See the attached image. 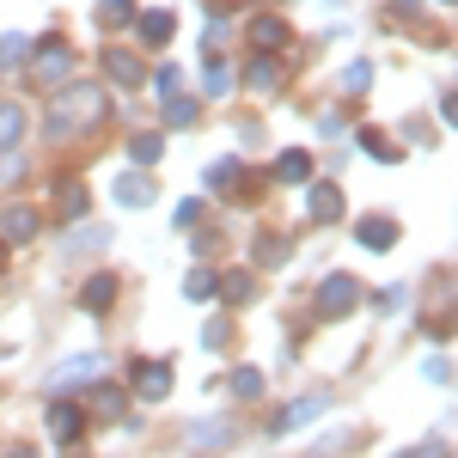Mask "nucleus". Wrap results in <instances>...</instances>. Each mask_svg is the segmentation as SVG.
I'll use <instances>...</instances> for the list:
<instances>
[{
  "mask_svg": "<svg viewBox=\"0 0 458 458\" xmlns=\"http://www.w3.org/2000/svg\"><path fill=\"white\" fill-rule=\"evenodd\" d=\"M440 446H416V453H397V458H434Z\"/></svg>",
  "mask_w": 458,
  "mask_h": 458,
  "instance_id": "obj_42",
  "label": "nucleus"
},
{
  "mask_svg": "<svg viewBox=\"0 0 458 458\" xmlns=\"http://www.w3.org/2000/svg\"><path fill=\"white\" fill-rule=\"evenodd\" d=\"M214 287H220V276H214V269H190V276H183V300L208 306V300H214Z\"/></svg>",
  "mask_w": 458,
  "mask_h": 458,
  "instance_id": "obj_22",
  "label": "nucleus"
},
{
  "mask_svg": "<svg viewBox=\"0 0 458 458\" xmlns=\"http://www.w3.org/2000/svg\"><path fill=\"white\" fill-rule=\"evenodd\" d=\"M196 220H202V202H196V196H190V202H177V226H183V233H190Z\"/></svg>",
  "mask_w": 458,
  "mask_h": 458,
  "instance_id": "obj_38",
  "label": "nucleus"
},
{
  "mask_svg": "<svg viewBox=\"0 0 458 458\" xmlns=\"http://www.w3.org/2000/svg\"><path fill=\"white\" fill-rule=\"evenodd\" d=\"M360 147H367V159H386V165H397V159H403V153H397L379 129H360Z\"/></svg>",
  "mask_w": 458,
  "mask_h": 458,
  "instance_id": "obj_27",
  "label": "nucleus"
},
{
  "mask_svg": "<svg viewBox=\"0 0 458 458\" xmlns=\"http://www.w3.org/2000/svg\"><path fill=\"white\" fill-rule=\"evenodd\" d=\"M177 386V373H172V360H135V391H141L147 403H165Z\"/></svg>",
  "mask_w": 458,
  "mask_h": 458,
  "instance_id": "obj_6",
  "label": "nucleus"
},
{
  "mask_svg": "<svg viewBox=\"0 0 458 458\" xmlns=\"http://www.w3.org/2000/svg\"><path fill=\"white\" fill-rule=\"evenodd\" d=\"M98 373H105V360H98V354H80V360H62V367H55V373H49V379H43V391L92 386V379H98Z\"/></svg>",
  "mask_w": 458,
  "mask_h": 458,
  "instance_id": "obj_9",
  "label": "nucleus"
},
{
  "mask_svg": "<svg viewBox=\"0 0 458 458\" xmlns=\"http://www.w3.org/2000/svg\"><path fill=\"white\" fill-rule=\"evenodd\" d=\"M98 245H110V233H105V226H80V233H73V239H68L62 250H73V257H80V250H98Z\"/></svg>",
  "mask_w": 458,
  "mask_h": 458,
  "instance_id": "obj_31",
  "label": "nucleus"
},
{
  "mask_svg": "<svg viewBox=\"0 0 458 458\" xmlns=\"http://www.w3.org/2000/svg\"><path fill=\"white\" fill-rule=\"evenodd\" d=\"M13 458H37V453H25V446H19V453H13Z\"/></svg>",
  "mask_w": 458,
  "mask_h": 458,
  "instance_id": "obj_43",
  "label": "nucleus"
},
{
  "mask_svg": "<svg viewBox=\"0 0 458 458\" xmlns=\"http://www.w3.org/2000/svg\"><path fill=\"white\" fill-rule=\"evenodd\" d=\"M208 183H214V190H226V183H245V165H239V159H214V165H208Z\"/></svg>",
  "mask_w": 458,
  "mask_h": 458,
  "instance_id": "obj_29",
  "label": "nucleus"
},
{
  "mask_svg": "<svg viewBox=\"0 0 458 458\" xmlns=\"http://www.w3.org/2000/svg\"><path fill=\"white\" fill-rule=\"evenodd\" d=\"M367 300H373V312H403V300H410V287H379V293H367Z\"/></svg>",
  "mask_w": 458,
  "mask_h": 458,
  "instance_id": "obj_33",
  "label": "nucleus"
},
{
  "mask_svg": "<svg viewBox=\"0 0 458 458\" xmlns=\"http://www.w3.org/2000/svg\"><path fill=\"white\" fill-rule=\"evenodd\" d=\"M0 263H6V239H0Z\"/></svg>",
  "mask_w": 458,
  "mask_h": 458,
  "instance_id": "obj_44",
  "label": "nucleus"
},
{
  "mask_svg": "<svg viewBox=\"0 0 458 458\" xmlns=\"http://www.w3.org/2000/svg\"><path fill=\"white\" fill-rule=\"evenodd\" d=\"M153 86H159L165 98H177V86H183V73H177V68H159V73H153Z\"/></svg>",
  "mask_w": 458,
  "mask_h": 458,
  "instance_id": "obj_37",
  "label": "nucleus"
},
{
  "mask_svg": "<svg viewBox=\"0 0 458 458\" xmlns=\"http://www.w3.org/2000/svg\"><path fill=\"white\" fill-rule=\"evenodd\" d=\"M422 379H428V386H453V360H446V354H428Z\"/></svg>",
  "mask_w": 458,
  "mask_h": 458,
  "instance_id": "obj_35",
  "label": "nucleus"
},
{
  "mask_svg": "<svg viewBox=\"0 0 458 458\" xmlns=\"http://www.w3.org/2000/svg\"><path fill=\"white\" fill-rule=\"evenodd\" d=\"M360 293H367V287L354 282V276H343V269L324 276V282H318V318H349L354 306H360Z\"/></svg>",
  "mask_w": 458,
  "mask_h": 458,
  "instance_id": "obj_3",
  "label": "nucleus"
},
{
  "mask_svg": "<svg viewBox=\"0 0 458 458\" xmlns=\"http://www.w3.org/2000/svg\"><path fill=\"white\" fill-rule=\"evenodd\" d=\"M354 245H360V250H397V220H391V214H367V220H354Z\"/></svg>",
  "mask_w": 458,
  "mask_h": 458,
  "instance_id": "obj_11",
  "label": "nucleus"
},
{
  "mask_svg": "<svg viewBox=\"0 0 458 458\" xmlns=\"http://www.w3.org/2000/svg\"><path fill=\"white\" fill-rule=\"evenodd\" d=\"M55 214H62V220H80V214H86V183H62V202H55Z\"/></svg>",
  "mask_w": 458,
  "mask_h": 458,
  "instance_id": "obj_28",
  "label": "nucleus"
},
{
  "mask_svg": "<svg viewBox=\"0 0 458 458\" xmlns=\"http://www.w3.org/2000/svg\"><path fill=\"white\" fill-rule=\"evenodd\" d=\"M110 196H116V208H153V196H159V190H153V177L135 165V172H123L116 183H110Z\"/></svg>",
  "mask_w": 458,
  "mask_h": 458,
  "instance_id": "obj_10",
  "label": "nucleus"
},
{
  "mask_svg": "<svg viewBox=\"0 0 458 458\" xmlns=\"http://www.w3.org/2000/svg\"><path fill=\"white\" fill-rule=\"evenodd\" d=\"M391 13H397V19H410V13H416V0H391Z\"/></svg>",
  "mask_w": 458,
  "mask_h": 458,
  "instance_id": "obj_41",
  "label": "nucleus"
},
{
  "mask_svg": "<svg viewBox=\"0 0 458 458\" xmlns=\"http://www.w3.org/2000/svg\"><path fill=\"white\" fill-rule=\"evenodd\" d=\"M324 410H330V391H312V397H300V403H287V410H276V416H269V434H293V428L318 422Z\"/></svg>",
  "mask_w": 458,
  "mask_h": 458,
  "instance_id": "obj_5",
  "label": "nucleus"
},
{
  "mask_svg": "<svg viewBox=\"0 0 458 458\" xmlns=\"http://www.w3.org/2000/svg\"><path fill=\"white\" fill-rule=\"evenodd\" d=\"M19 172H25V159H19V153H6V159H0V183H13Z\"/></svg>",
  "mask_w": 458,
  "mask_h": 458,
  "instance_id": "obj_39",
  "label": "nucleus"
},
{
  "mask_svg": "<svg viewBox=\"0 0 458 458\" xmlns=\"http://www.w3.org/2000/svg\"><path fill=\"white\" fill-rule=\"evenodd\" d=\"M245 80L257 86V92H276V86H282V62L263 55V62H250V68H245Z\"/></svg>",
  "mask_w": 458,
  "mask_h": 458,
  "instance_id": "obj_23",
  "label": "nucleus"
},
{
  "mask_svg": "<svg viewBox=\"0 0 458 458\" xmlns=\"http://www.w3.org/2000/svg\"><path fill=\"white\" fill-rule=\"evenodd\" d=\"M233 397H239V403H250V397H263V373H257V367H239V373H233Z\"/></svg>",
  "mask_w": 458,
  "mask_h": 458,
  "instance_id": "obj_25",
  "label": "nucleus"
},
{
  "mask_svg": "<svg viewBox=\"0 0 458 458\" xmlns=\"http://www.w3.org/2000/svg\"><path fill=\"white\" fill-rule=\"evenodd\" d=\"M25 55H31V43H25V37H0V73H6V68H19Z\"/></svg>",
  "mask_w": 458,
  "mask_h": 458,
  "instance_id": "obj_34",
  "label": "nucleus"
},
{
  "mask_svg": "<svg viewBox=\"0 0 458 458\" xmlns=\"http://www.w3.org/2000/svg\"><path fill=\"white\" fill-rule=\"evenodd\" d=\"M245 43L257 49V55H282L287 43H293V31H287V19H276V13H257L245 25Z\"/></svg>",
  "mask_w": 458,
  "mask_h": 458,
  "instance_id": "obj_4",
  "label": "nucleus"
},
{
  "mask_svg": "<svg viewBox=\"0 0 458 458\" xmlns=\"http://www.w3.org/2000/svg\"><path fill=\"white\" fill-rule=\"evenodd\" d=\"M367 86H373V68H367V62H349V68H343V92H349V98H360Z\"/></svg>",
  "mask_w": 458,
  "mask_h": 458,
  "instance_id": "obj_32",
  "label": "nucleus"
},
{
  "mask_svg": "<svg viewBox=\"0 0 458 458\" xmlns=\"http://www.w3.org/2000/svg\"><path fill=\"white\" fill-rule=\"evenodd\" d=\"M159 153H165V141H159V135H135V141H129V159H135V165H159Z\"/></svg>",
  "mask_w": 458,
  "mask_h": 458,
  "instance_id": "obj_24",
  "label": "nucleus"
},
{
  "mask_svg": "<svg viewBox=\"0 0 458 458\" xmlns=\"http://www.w3.org/2000/svg\"><path fill=\"white\" fill-rule=\"evenodd\" d=\"M226 336H233V324H226V318H208V330H202V349H226Z\"/></svg>",
  "mask_w": 458,
  "mask_h": 458,
  "instance_id": "obj_36",
  "label": "nucleus"
},
{
  "mask_svg": "<svg viewBox=\"0 0 458 458\" xmlns=\"http://www.w3.org/2000/svg\"><path fill=\"white\" fill-rule=\"evenodd\" d=\"M343 208H349V202H343V183H312V190H306V220H312V226L343 220Z\"/></svg>",
  "mask_w": 458,
  "mask_h": 458,
  "instance_id": "obj_8",
  "label": "nucleus"
},
{
  "mask_svg": "<svg viewBox=\"0 0 458 458\" xmlns=\"http://www.w3.org/2000/svg\"><path fill=\"white\" fill-rule=\"evenodd\" d=\"M306 177H312V153L287 147L282 159H276V183H306Z\"/></svg>",
  "mask_w": 458,
  "mask_h": 458,
  "instance_id": "obj_19",
  "label": "nucleus"
},
{
  "mask_svg": "<svg viewBox=\"0 0 458 458\" xmlns=\"http://www.w3.org/2000/svg\"><path fill=\"white\" fill-rule=\"evenodd\" d=\"M105 73L116 86H141V55L135 49H105Z\"/></svg>",
  "mask_w": 458,
  "mask_h": 458,
  "instance_id": "obj_17",
  "label": "nucleus"
},
{
  "mask_svg": "<svg viewBox=\"0 0 458 458\" xmlns=\"http://www.w3.org/2000/svg\"><path fill=\"white\" fill-rule=\"evenodd\" d=\"M105 116H110V98L98 92V86H62V98L49 105V116H43V135H49V141L92 135Z\"/></svg>",
  "mask_w": 458,
  "mask_h": 458,
  "instance_id": "obj_1",
  "label": "nucleus"
},
{
  "mask_svg": "<svg viewBox=\"0 0 458 458\" xmlns=\"http://www.w3.org/2000/svg\"><path fill=\"white\" fill-rule=\"evenodd\" d=\"M110 306H116V276L80 282V312H110Z\"/></svg>",
  "mask_w": 458,
  "mask_h": 458,
  "instance_id": "obj_15",
  "label": "nucleus"
},
{
  "mask_svg": "<svg viewBox=\"0 0 458 458\" xmlns=\"http://www.w3.org/2000/svg\"><path fill=\"white\" fill-rule=\"evenodd\" d=\"M226 86H233V73H226L220 62H214V68H208V92H226Z\"/></svg>",
  "mask_w": 458,
  "mask_h": 458,
  "instance_id": "obj_40",
  "label": "nucleus"
},
{
  "mask_svg": "<svg viewBox=\"0 0 458 458\" xmlns=\"http://www.w3.org/2000/svg\"><path fill=\"white\" fill-rule=\"evenodd\" d=\"M80 434H86V410H73V403H62V397H55V403H49V440L73 446Z\"/></svg>",
  "mask_w": 458,
  "mask_h": 458,
  "instance_id": "obj_12",
  "label": "nucleus"
},
{
  "mask_svg": "<svg viewBox=\"0 0 458 458\" xmlns=\"http://www.w3.org/2000/svg\"><path fill=\"white\" fill-rule=\"evenodd\" d=\"M19 141H25V110H19V105H0V153H13Z\"/></svg>",
  "mask_w": 458,
  "mask_h": 458,
  "instance_id": "obj_20",
  "label": "nucleus"
},
{
  "mask_svg": "<svg viewBox=\"0 0 458 458\" xmlns=\"http://www.w3.org/2000/svg\"><path fill=\"white\" fill-rule=\"evenodd\" d=\"M25 62H31L37 86H68L73 68H80V55H73L68 43H43V49H31V55H25Z\"/></svg>",
  "mask_w": 458,
  "mask_h": 458,
  "instance_id": "obj_2",
  "label": "nucleus"
},
{
  "mask_svg": "<svg viewBox=\"0 0 458 458\" xmlns=\"http://www.w3.org/2000/svg\"><path fill=\"white\" fill-rule=\"evenodd\" d=\"M214 300H233V306H245V300H257V276H250V269H233V276H220V287H214Z\"/></svg>",
  "mask_w": 458,
  "mask_h": 458,
  "instance_id": "obj_18",
  "label": "nucleus"
},
{
  "mask_svg": "<svg viewBox=\"0 0 458 458\" xmlns=\"http://www.w3.org/2000/svg\"><path fill=\"white\" fill-rule=\"evenodd\" d=\"M123 410H129V391H123V386H105V379H92L86 422H123Z\"/></svg>",
  "mask_w": 458,
  "mask_h": 458,
  "instance_id": "obj_7",
  "label": "nucleus"
},
{
  "mask_svg": "<svg viewBox=\"0 0 458 458\" xmlns=\"http://www.w3.org/2000/svg\"><path fill=\"white\" fill-rule=\"evenodd\" d=\"M172 37H177V19L165 13V6H153V13H141V43H147V49H165Z\"/></svg>",
  "mask_w": 458,
  "mask_h": 458,
  "instance_id": "obj_16",
  "label": "nucleus"
},
{
  "mask_svg": "<svg viewBox=\"0 0 458 458\" xmlns=\"http://www.w3.org/2000/svg\"><path fill=\"white\" fill-rule=\"evenodd\" d=\"M135 19V0H98V25L116 31V25H129Z\"/></svg>",
  "mask_w": 458,
  "mask_h": 458,
  "instance_id": "obj_26",
  "label": "nucleus"
},
{
  "mask_svg": "<svg viewBox=\"0 0 458 458\" xmlns=\"http://www.w3.org/2000/svg\"><path fill=\"white\" fill-rule=\"evenodd\" d=\"M287 250H293V245H287L282 233H263V239H257V269H282Z\"/></svg>",
  "mask_w": 458,
  "mask_h": 458,
  "instance_id": "obj_21",
  "label": "nucleus"
},
{
  "mask_svg": "<svg viewBox=\"0 0 458 458\" xmlns=\"http://www.w3.org/2000/svg\"><path fill=\"white\" fill-rule=\"evenodd\" d=\"M183 440L202 446V453H220V446H233V422H226V416H202V422H190Z\"/></svg>",
  "mask_w": 458,
  "mask_h": 458,
  "instance_id": "obj_13",
  "label": "nucleus"
},
{
  "mask_svg": "<svg viewBox=\"0 0 458 458\" xmlns=\"http://www.w3.org/2000/svg\"><path fill=\"white\" fill-rule=\"evenodd\" d=\"M196 123V98H165V129H190Z\"/></svg>",
  "mask_w": 458,
  "mask_h": 458,
  "instance_id": "obj_30",
  "label": "nucleus"
},
{
  "mask_svg": "<svg viewBox=\"0 0 458 458\" xmlns=\"http://www.w3.org/2000/svg\"><path fill=\"white\" fill-rule=\"evenodd\" d=\"M0 239H6V245H31L37 239V208H6L0 214Z\"/></svg>",
  "mask_w": 458,
  "mask_h": 458,
  "instance_id": "obj_14",
  "label": "nucleus"
}]
</instances>
